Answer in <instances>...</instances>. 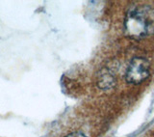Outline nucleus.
I'll use <instances>...</instances> for the list:
<instances>
[{"label": "nucleus", "mask_w": 154, "mask_h": 137, "mask_svg": "<svg viewBox=\"0 0 154 137\" xmlns=\"http://www.w3.org/2000/svg\"><path fill=\"white\" fill-rule=\"evenodd\" d=\"M150 75V64L143 57H134L130 61L125 72V79L129 84L143 83Z\"/></svg>", "instance_id": "nucleus-2"}, {"label": "nucleus", "mask_w": 154, "mask_h": 137, "mask_svg": "<svg viewBox=\"0 0 154 137\" xmlns=\"http://www.w3.org/2000/svg\"><path fill=\"white\" fill-rule=\"evenodd\" d=\"M117 79L112 72L109 71L108 68H103L101 70L97 77H96V84L101 90H110L116 86Z\"/></svg>", "instance_id": "nucleus-3"}, {"label": "nucleus", "mask_w": 154, "mask_h": 137, "mask_svg": "<svg viewBox=\"0 0 154 137\" xmlns=\"http://www.w3.org/2000/svg\"><path fill=\"white\" fill-rule=\"evenodd\" d=\"M125 36L140 41L154 34V9L146 4H135L124 17Z\"/></svg>", "instance_id": "nucleus-1"}, {"label": "nucleus", "mask_w": 154, "mask_h": 137, "mask_svg": "<svg viewBox=\"0 0 154 137\" xmlns=\"http://www.w3.org/2000/svg\"><path fill=\"white\" fill-rule=\"evenodd\" d=\"M66 137H87V136L84 133L79 132V131H76V132H72V133L67 134Z\"/></svg>", "instance_id": "nucleus-4"}]
</instances>
